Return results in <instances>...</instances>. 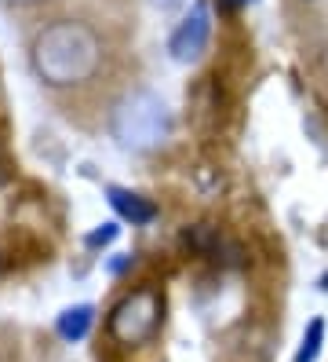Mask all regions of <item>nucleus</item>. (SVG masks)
Segmentation results:
<instances>
[{
    "label": "nucleus",
    "mask_w": 328,
    "mask_h": 362,
    "mask_svg": "<svg viewBox=\"0 0 328 362\" xmlns=\"http://www.w3.org/2000/svg\"><path fill=\"white\" fill-rule=\"evenodd\" d=\"M208 40H212V8L205 4V0H193V8L190 15L179 23V30L171 33V59H179V62H193V59H201L205 48H208Z\"/></svg>",
    "instance_id": "obj_4"
},
{
    "label": "nucleus",
    "mask_w": 328,
    "mask_h": 362,
    "mask_svg": "<svg viewBox=\"0 0 328 362\" xmlns=\"http://www.w3.org/2000/svg\"><path fill=\"white\" fill-rule=\"evenodd\" d=\"M226 8H245V4H255V0H223Z\"/></svg>",
    "instance_id": "obj_10"
},
{
    "label": "nucleus",
    "mask_w": 328,
    "mask_h": 362,
    "mask_svg": "<svg viewBox=\"0 0 328 362\" xmlns=\"http://www.w3.org/2000/svg\"><path fill=\"white\" fill-rule=\"evenodd\" d=\"M153 4H161V8H171V4H175V0H153Z\"/></svg>",
    "instance_id": "obj_12"
},
{
    "label": "nucleus",
    "mask_w": 328,
    "mask_h": 362,
    "mask_svg": "<svg viewBox=\"0 0 328 362\" xmlns=\"http://www.w3.org/2000/svg\"><path fill=\"white\" fill-rule=\"evenodd\" d=\"M109 132L124 151L150 154L171 136V110L157 92L135 88L117 99L114 114H109Z\"/></svg>",
    "instance_id": "obj_2"
},
{
    "label": "nucleus",
    "mask_w": 328,
    "mask_h": 362,
    "mask_svg": "<svg viewBox=\"0 0 328 362\" xmlns=\"http://www.w3.org/2000/svg\"><path fill=\"white\" fill-rule=\"evenodd\" d=\"M183 245L197 257H212V260H223V264H241V249L233 242H226L219 227L212 223H193L183 230Z\"/></svg>",
    "instance_id": "obj_5"
},
{
    "label": "nucleus",
    "mask_w": 328,
    "mask_h": 362,
    "mask_svg": "<svg viewBox=\"0 0 328 362\" xmlns=\"http://www.w3.org/2000/svg\"><path fill=\"white\" fill-rule=\"evenodd\" d=\"M0 4H37V0H0Z\"/></svg>",
    "instance_id": "obj_11"
},
{
    "label": "nucleus",
    "mask_w": 328,
    "mask_h": 362,
    "mask_svg": "<svg viewBox=\"0 0 328 362\" xmlns=\"http://www.w3.org/2000/svg\"><path fill=\"white\" fill-rule=\"evenodd\" d=\"M30 62L44 84L51 88H73V84L92 81L102 66V40L87 23L62 18L40 30L33 40Z\"/></svg>",
    "instance_id": "obj_1"
},
{
    "label": "nucleus",
    "mask_w": 328,
    "mask_h": 362,
    "mask_svg": "<svg viewBox=\"0 0 328 362\" xmlns=\"http://www.w3.org/2000/svg\"><path fill=\"white\" fill-rule=\"evenodd\" d=\"M321 289H324V293H328V274H324V279H321Z\"/></svg>",
    "instance_id": "obj_13"
},
{
    "label": "nucleus",
    "mask_w": 328,
    "mask_h": 362,
    "mask_svg": "<svg viewBox=\"0 0 328 362\" xmlns=\"http://www.w3.org/2000/svg\"><path fill=\"white\" fill-rule=\"evenodd\" d=\"M321 348H324V318H310L306 329H303V340H299L292 362H317Z\"/></svg>",
    "instance_id": "obj_8"
},
{
    "label": "nucleus",
    "mask_w": 328,
    "mask_h": 362,
    "mask_svg": "<svg viewBox=\"0 0 328 362\" xmlns=\"http://www.w3.org/2000/svg\"><path fill=\"white\" fill-rule=\"evenodd\" d=\"M92 322H95V308L92 304H77V308H66L59 315L55 329H59L62 340H84L87 329H92Z\"/></svg>",
    "instance_id": "obj_7"
},
{
    "label": "nucleus",
    "mask_w": 328,
    "mask_h": 362,
    "mask_svg": "<svg viewBox=\"0 0 328 362\" xmlns=\"http://www.w3.org/2000/svg\"><path fill=\"white\" fill-rule=\"evenodd\" d=\"M161 322H164V296H161V289L139 286V289L124 293L121 300L114 304L106 329H109V337H114L121 348H142V344H150V340L157 337Z\"/></svg>",
    "instance_id": "obj_3"
},
{
    "label": "nucleus",
    "mask_w": 328,
    "mask_h": 362,
    "mask_svg": "<svg viewBox=\"0 0 328 362\" xmlns=\"http://www.w3.org/2000/svg\"><path fill=\"white\" fill-rule=\"evenodd\" d=\"M117 238V227L114 223H102V230H95V234H87V245H106V242H114Z\"/></svg>",
    "instance_id": "obj_9"
},
{
    "label": "nucleus",
    "mask_w": 328,
    "mask_h": 362,
    "mask_svg": "<svg viewBox=\"0 0 328 362\" xmlns=\"http://www.w3.org/2000/svg\"><path fill=\"white\" fill-rule=\"evenodd\" d=\"M106 198H109V205L117 209V216L128 220V223H153L157 220V205H153L150 198H142V194H135V190L109 187Z\"/></svg>",
    "instance_id": "obj_6"
}]
</instances>
